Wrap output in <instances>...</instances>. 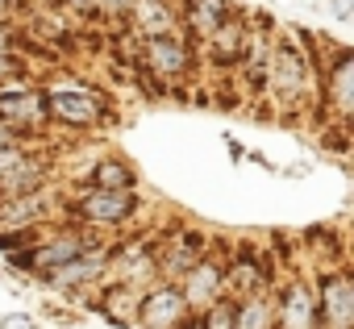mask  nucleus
<instances>
[{"label": "nucleus", "instance_id": "obj_22", "mask_svg": "<svg viewBox=\"0 0 354 329\" xmlns=\"http://www.w3.org/2000/svg\"><path fill=\"white\" fill-rule=\"evenodd\" d=\"M13 158H17L13 150H0V176H5V167H9V162H13Z\"/></svg>", "mask_w": 354, "mask_h": 329}, {"label": "nucleus", "instance_id": "obj_16", "mask_svg": "<svg viewBox=\"0 0 354 329\" xmlns=\"http://www.w3.org/2000/svg\"><path fill=\"white\" fill-rule=\"evenodd\" d=\"M234 325L238 329H271V308L263 300H250V304H242L234 312Z\"/></svg>", "mask_w": 354, "mask_h": 329}, {"label": "nucleus", "instance_id": "obj_17", "mask_svg": "<svg viewBox=\"0 0 354 329\" xmlns=\"http://www.w3.org/2000/svg\"><path fill=\"white\" fill-rule=\"evenodd\" d=\"M350 84H354V63L342 55L337 75H333V96H337V104H342V109H350Z\"/></svg>", "mask_w": 354, "mask_h": 329}, {"label": "nucleus", "instance_id": "obj_1", "mask_svg": "<svg viewBox=\"0 0 354 329\" xmlns=\"http://www.w3.org/2000/svg\"><path fill=\"white\" fill-rule=\"evenodd\" d=\"M321 317L329 329H350L354 321V288L346 275H329L321 279Z\"/></svg>", "mask_w": 354, "mask_h": 329}, {"label": "nucleus", "instance_id": "obj_10", "mask_svg": "<svg viewBox=\"0 0 354 329\" xmlns=\"http://www.w3.org/2000/svg\"><path fill=\"white\" fill-rule=\"evenodd\" d=\"M0 117L34 125V121L42 117V109H38V92H0Z\"/></svg>", "mask_w": 354, "mask_h": 329}, {"label": "nucleus", "instance_id": "obj_11", "mask_svg": "<svg viewBox=\"0 0 354 329\" xmlns=\"http://www.w3.org/2000/svg\"><path fill=\"white\" fill-rule=\"evenodd\" d=\"M75 254H84V242H80V238H59L55 246H42V250H34L30 258H34V263L42 267V275H46V271H55V267L71 263Z\"/></svg>", "mask_w": 354, "mask_h": 329}, {"label": "nucleus", "instance_id": "obj_23", "mask_svg": "<svg viewBox=\"0 0 354 329\" xmlns=\"http://www.w3.org/2000/svg\"><path fill=\"white\" fill-rule=\"evenodd\" d=\"M104 5H109V9H125V5H129V0H104Z\"/></svg>", "mask_w": 354, "mask_h": 329}, {"label": "nucleus", "instance_id": "obj_19", "mask_svg": "<svg viewBox=\"0 0 354 329\" xmlns=\"http://www.w3.org/2000/svg\"><path fill=\"white\" fill-rule=\"evenodd\" d=\"M0 325H5V329H34V321H30V317H5Z\"/></svg>", "mask_w": 354, "mask_h": 329}, {"label": "nucleus", "instance_id": "obj_6", "mask_svg": "<svg viewBox=\"0 0 354 329\" xmlns=\"http://www.w3.org/2000/svg\"><path fill=\"white\" fill-rule=\"evenodd\" d=\"M221 292V267H213V263H192L188 271H184V304H205V300H213Z\"/></svg>", "mask_w": 354, "mask_h": 329}, {"label": "nucleus", "instance_id": "obj_3", "mask_svg": "<svg viewBox=\"0 0 354 329\" xmlns=\"http://www.w3.org/2000/svg\"><path fill=\"white\" fill-rule=\"evenodd\" d=\"M184 296L175 292V288H158L142 300V325L146 329H171V325H184Z\"/></svg>", "mask_w": 354, "mask_h": 329}, {"label": "nucleus", "instance_id": "obj_7", "mask_svg": "<svg viewBox=\"0 0 354 329\" xmlns=\"http://www.w3.org/2000/svg\"><path fill=\"white\" fill-rule=\"evenodd\" d=\"M146 59L154 63V71H167V75H175V71H184V63H188V50H184V42H175V38H150V46H146Z\"/></svg>", "mask_w": 354, "mask_h": 329}, {"label": "nucleus", "instance_id": "obj_13", "mask_svg": "<svg viewBox=\"0 0 354 329\" xmlns=\"http://www.w3.org/2000/svg\"><path fill=\"white\" fill-rule=\"evenodd\" d=\"M133 9H138V26L150 30L154 38H162L171 30V13H167L162 0H133Z\"/></svg>", "mask_w": 354, "mask_h": 329}, {"label": "nucleus", "instance_id": "obj_8", "mask_svg": "<svg viewBox=\"0 0 354 329\" xmlns=\"http://www.w3.org/2000/svg\"><path fill=\"white\" fill-rule=\"evenodd\" d=\"M100 267H104V258L92 250H84V254H75L71 263H63V267H55V271H46L55 283H63V288H71V283H84V279H92V275H100Z\"/></svg>", "mask_w": 354, "mask_h": 329}, {"label": "nucleus", "instance_id": "obj_21", "mask_svg": "<svg viewBox=\"0 0 354 329\" xmlns=\"http://www.w3.org/2000/svg\"><path fill=\"white\" fill-rule=\"evenodd\" d=\"M333 13L346 21V17H350V0H333Z\"/></svg>", "mask_w": 354, "mask_h": 329}, {"label": "nucleus", "instance_id": "obj_9", "mask_svg": "<svg viewBox=\"0 0 354 329\" xmlns=\"http://www.w3.org/2000/svg\"><path fill=\"white\" fill-rule=\"evenodd\" d=\"M188 26H196L201 34L225 30V0H188Z\"/></svg>", "mask_w": 354, "mask_h": 329}, {"label": "nucleus", "instance_id": "obj_24", "mask_svg": "<svg viewBox=\"0 0 354 329\" xmlns=\"http://www.w3.org/2000/svg\"><path fill=\"white\" fill-rule=\"evenodd\" d=\"M92 5H96V0H75V9H84V13H88Z\"/></svg>", "mask_w": 354, "mask_h": 329}, {"label": "nucleus", "instance_id": "obj_14", "mask_svg": "<svg viewBox=\"0 0 354 329\" xmlns=\"http://www.w3.org/2000/svg\"><path fill=\"white\" fill-rule=\"evenodd\" d=\"M42 213V196L30 192V196H9V205L0 209V225H17V221H34Z\"/></svg>", "mask_w": 354, "mask_h": 329}, {"label": "nucleus", "instance_id": "obj_25", "mask_svg": "<svg viewBox=\"0 0 354 329\" xmlns=\"http://www.w3.org/2000/svg\"><path fill=\"white\" fill-rule=\"evenodd\" d=\"M5 42H9V34H5V30H0V55H5Z\"/></svg>", "mask_w": 354, "mask_h": 329}, {"label": "nucleus", "instance_id": "obj_18", "mask_svg": "<svg viewBox=\"0 0 354 329\" xmlns=\"http://www.w3.org/2000/svg\"><path fill=\"white\" fill-rule=\"evenodd\" d=\"M209 329H234V312L221 304V308H213V317H209Z\"/></svg>", "mask_w": 354, "mask_h": 329}, {"label": "nucleus", "instance_id": "obj_15", "mask_svg": "<svg viewBox=\"0 0 354 329\" xmlns=\"http://www.w3.org/2000/svg\"><path fill=\"white\" fill-rule=\"evenodd\" d=\"M92 180H96V192H129V171L121 162H100Z\"/></svg>", "mask_w": 354, "mask_h": 329}, {"label": "nucleus", "instance_id": "obj_2", "mask_svg": "<svg viewBox=\"0 0 354 329\" xmlns=\"http://www.w3.org/2000/svg\"><path fill=\"white\" fill-rule=\"evenodd\" d=\"M271 79H275V92L283 100H296L304 92V59H300V50L292 42L271 50Z\"/></svg>", "mask_w": 354, "mask_h": 329}, {"label": "nucleus", "instance_id": "obj_5", "mask_svg": "<svg viewBox=\"0 0 354 329\" xmlns=\"http://www.w3.org/2000/svg\"><path fill=\"white\" fill-rule=\"evenodd\" d=\"M84 217L88 221H125L129 213H133V192H92V196H84Z\"/></svg>", "mask_w": 354, "mask_h": 329}, {"label": "nucleus", "instance_id": "obj_20", "mask_svg": "<svg viewBox=\"0 0 354 329\" xmlns=\"http://www.w3.org/2000/svg\"><path fill=\"white\" fill-rule=\"evenodd\" d=\"M13 67H17V63H13L9 55H0V79H5V75H13Z\"/></svg>", "mask_w": 354, "mask_h": 329}, {"label": "nucleus", "instance_id": "obj_12", "mask_svg": "<svg viewBox=\"0 0 354 329\" xmlns=\"http://www.w3.org/2000/svg\"><path fill=\"white\" fill-rule=\"evenodd\" d=\"M283 329H313V300H308V292L292 288L283 296Z\"/></svg>", "mask_w": 354, "mask_h": 329}, {"label": "nucleus", "instance_id": "obj_4", "mask_svg": "<svg viewBox=\"0 0 354 329\" xmlns=\"http://www.w3.org/2000/svg\"><path fill=\"white\" fill-rule=\"evenodd\" d=\"M46 104H50L55 117H63V121H71V125H92V121L100 117L96 96L84 92V88H55V92L46 96Z\"/></svg>", "mask_w": 354, "mask_h": 329}]
</instances>
